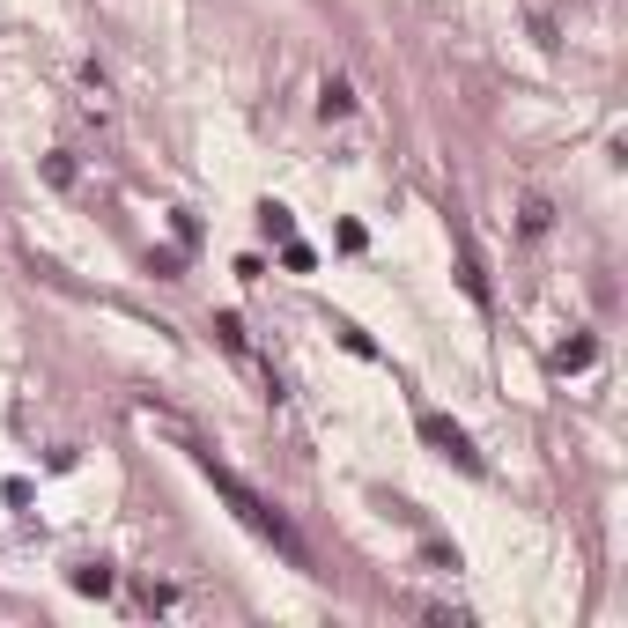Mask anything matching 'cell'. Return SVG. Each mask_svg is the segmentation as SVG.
Listing matches in <instances>:
<instances>
[{
    "instance_id": "obj_1",
    "label": "cell",
    "mask_w": 628,
    "mask_h": 628,
    "mask_svg": "<svg viewBox=\"0 0 628 628\" xmlns=\"http://www.w3.org/2000/svg\"><path fill=\"white\" fill-rule=\"evenodd\" d=\"M193 459H200V473H207V488H215V496H222V503H230V510H237V518H244V525H252V532H259V540H274V547H281V555H289L296 569H311V547H303V540H296V525H289V518H281V510H274V503H266V496H259V488H244V481H237V473H230V466H215V451H193Z\"/></svg>"
},
{
    "instance_id": "obj_2",
    "label": "cell",
    "mask_w": 628,
    "mask_h": 628,
    "mask_svg": "<svg viewBox=\"0 0 628 628\" xmlns=\"http://www.w3.org/2000/svg\"><path fill=\"white\" fill-rule=\"evenodd\" d=\"M414 429H422V444L436 451V459H451L459 473H488V466H481V451H473V436H466L459 422H451V414L422 407V414H414Z\"/></svg>"
},
{
    "instance_id": "obj_3",
    "label": "cell",
    "mask_w": 628,
    "mask_h": 628,
    "mask_svg": "<svg viewBox=\"0 0 628 628\" xmlns=\"http://www.w3.org/2000/svg\"><path fill=\"white\" fill-rule=\"evenodd\" d=\"M592 355H599V340H592V333H577V340H562V348L547 355V363H555V370L569 377V370H592Z\"/></svg>"
},
{
    "instance_id": "obj_4",
    "label": "cell",
    "mask_w": 628,
    "mask_h": 628,
    "mask_svg": "<svg viewBox=\"0 0 628 628\" xmlns=\"http://www.w3.org/2000/svg\"><path fill=\"white\" fill-rule=\"evenodd\" d=\"M318 111H326V119H348V111H355V89L340 82V74H326V82H318Z\"/></svg>"
},
{
    "instance_id": "obj_5",
    "label": "cell",
    "mask_w": 628,
    "mask_h": 628,
    "mask_svg": "<svg viewBox=\"0 0 628 628\" xmlns=\"http://www.w3.org/2000/svg\"><path fill=\"white\" fill-rule=\"evenodd\" d=\"M111 584H119V577H111L104 562H82V569H74V592H82V599H111Z\"/></svg>"
},
{
    "instance_id": "obj_6",
    "label": "cell",
    "mask_w": 628,
    "mask_h": 628,
    "mask_svg": "<svg viewBox=\"0 0 628 628\" xmlns=\"http://www.w3.org/2000/svg\"><path fill=\"white\" fill-rule=\"evenodd\" d=\"M259 230L274 237V244H289V237H296V215H289L281 200H266V207H259Z\"/></svg>"
},
{
    "instance_id": "obj_7",
    "label": "cell",
    "mask_w": 628,
    "mask_h": 628,
    "mask_svg": "<svg viewBox=\"0 0 628 628\" xmlns=\"http://www.w3.org/2000/svg\"><path fill=\"white\" fill-rule=\"evenodd\" d=\"M459 289H466V296H473V303L488 311V274H481V259H473V252L459 259Z\"/></svg>"
},
{
    "instance_id": "obj_8",
    "label": "cell",
    "mask_w": 628,
    "mask_h": 628,
    "mask_svg": "<svg viewBox=\"0 0 628 628\" xmlns=\"http://www.w3.org/2000/svg\"><path fill=\"white\" fill-rule=\"evenodd\" d=\"M547 222H555V207H547V200H525L518 207V230L525 237H547Z\"/></svg>"
},
{
    "instance_id": "obj_9",
    "label": "cell",
    "mask_w": 628,
    "mask_h": 628,
    "mask_svg": "<svg viewBox=\"0 0 628 628\" xmlns=\"http://www.w3.org/2000/svg\"><path fill=\"white\" fill-rule=\"evenodd\" d=\"M281 266H289V274H311V266H318V252H311V244H281Z\"/></svg>"
},
{
    "instance_id": "obj_10",
    "label": "cell",
    "mask_w": 628,
    "mask_h": 628,
    "mask_svg": "<svg viewBox=\"0 0 628 628\" xmlns=\"http://www.w3.org/2000/svg\"><path fill=\"white\" fill-rule=\"evenodd\" d=\"M215 340H222V348H230V355H244V326H237V318H230V311H222V318H215Z\"/></svg>"
},
{
    "instance_id": "obj_11",
    "label": "cell",
    "mask_w": 628,
    "mask_h": 628,
    "mask_svg": "<svg viewBox=\"0 0 628 628\" xmlns=\"http://www.w3.org/2000/svg\"><path fill=\"white\" fill-rule=\"evenodd\" d=\"M45 185H60V193H67V185H74V156H45Z\"/></svg>"
},
{
    "instance_id": "obj_12",
    "label": "cell",
    "mask_w": 628,
    "mask_h": 628,
    "mask_svg": "<svg viewBox=\"0 0 628 628\" xmlns=\"http://www.w3.org/2000/svg\"><path fill=\"white\" fill-rule=\"evenodd\" d=\"M340 340H348V355H377V340L363 326H340Z\"/></svg>"
}]
</instances>
